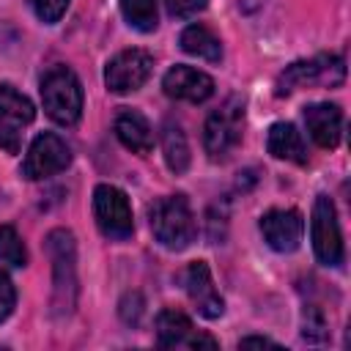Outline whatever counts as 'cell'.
<instances>
[{
	"mask_svg": "<svg viewBox=\"0 0 351 351\" xmlns=\"http://www.w3.org/2000/svg\"><path fill=\"white\" fill-rule=\"evenodd\" d=\"M148 219H151L154 239L165 250L181 252L195 241L197 225H195V214L184 195H165L154 200L148 208Z\"/></svg>",
	"mask_w": 351,
	"mask_h": 351,
	"instance_id": "6da1fadb",
	"label": "cell"
},
{
	"mask_svg": "<svg viewBox=\"0 0 351 351\" xmlns=\"http://www.w3.org/2000/svg\"><path fill=\"white\" fill-rule=\"evenodd\" d=\"M41 104L44 112L60 126H71L80 121L82 85L69 66H55L41 77Z\"/></svg>",
	"mask_w": 351,
	"mask_h": 351,
	"instance_id": "7a4b0ae2",
	"label": "cell"
},
{
	"mask_svg": "<svg viewBox=\"0 0 351 351\" xmlns=\"http://www.w3.org/2000/svg\"><path fill=\"white\" fill-rule=\"evenodd\" d=\"M47 252L52 258V271H55V291H52V307L58 315H69L77 302V250H74V236L69 230H52L47 236Z\"/></svg>",
	"mask_w": 351,
	"mask_h": 351,
	"instance_id": "3957f363",
	"label": "cell"
},
{
	"mask_svg": "<svg viewBox=\"0 0 351 351\" xmlns=\"http://www.w3.org/2000/svg\"><path fill=\"white\" fill-rule=\"evenodd\" d=\"M241 129H244V99L230 96L208 115V121L203 126V148H206L208 159H214V162L228 159L230 151L241 140Z\"/></svg>",
	"mask_w": 351,
	"mask_h": 351,
	"instance_id": "277c9868",
	"label": "cell"
},
{
	"mask_svg": "<svg viewBox=\"0 0 351 351\" xmlns=\"http://www.w3.org/2000/svg\"><path fill=\"white\" fill-rule=\"evenodd\" d=\"M346 80V60L340 55H315L310 60H296L291 63L280 77H277V85H274V93L277 96H288L299 88H307V85H329V88H337L343 85Z\"/></svg>",
	"mask_w": 351,
	"mask_h": 351,
	"instance_id": "5b68a950",
	"label": "cell"
},
{
	"mask_svg": "<svg viewBox=\"0 0 351 351\" xmlns=\"http://www.w3.org/2000/svg\"><path fill=\"white\" fill-rule=\"evenodd\" d=\"M310 239L313 252L324 266H340L343 263V233L337 222V211L329 195H318L313 203V219H310Z\"/></svg>",
	"mask_w": 351,
	"mask_h": 351,
	"instance_id": "8992f818",
	"label": "cell"
},
{
	"mask_svg": "<svg viewBox=\"0 0 351 351\" xmlns=\"http://www.w3.org/2000/svg\"><path fill=\"white\" fill-rule=\"evenodd\" d=\"M93 214H96L99 230L112 241H123L134 230L129 197L123 189H118L112 184H99L93 189Z\"/></svg>",
	"mask_w": 351,
	"mask_h": 351,
	"instance_id": "52a82bcc",
	"label": "cell"
},
{
	"mask_svg": "<svg viewBox=\"0 0 351 351\" xmlns=\"http://www.w3.org/2000/svg\"><path fill=\"white\" fill-rule=\"evenodd\" d=\"M69 165H71V148L66 145V140L52 132H44L30 143L19 173L27 181H41L55 173H63Z\"/></svg>",
	"mask_w": 351,
	"mask_h": 351,
	"instance_id": "ba28073f",
	"label": "cell"
},
{
	"mask_svg": "<svg viewBox=\"0 0 351 351\" xmlns=\"http://www.w3.org/2000/svg\"><path fill=\"white\" fill-rule=\"evenodd\" d=\"M154 58L145 49H123L104 66V85L112 93H132L148 82Z\"/></svg>",
	"mask_w": 351,
	"mask_h": 351,
	"instance_id": "9c48e42d",
	"label": "cell"
},
{
	"mask_svg": "<svg viewBox=\"0 0 351 351\" xmlns=\"http://www.w3.org/2000/svg\"><path fill=\"white\" fill-rule=\"evenodd\" d=\"M156 340L165 348H217V340L206 332H197L181 310H162L156 315Z\"/></svg>",
	"mask_w": 351,
	"mask_h": 351,
	"instance_id": "30bf717a",
	"label": "cell"
},
{
	"mask_svg": "<svg viewBox=\"0 0 351 351\" xmlns=\"http://www.w3.org/2000/svg\"><path fill=\"white\" fill-rule=\"evenodd\" d=\"M261 233L274 252H293L304 239V219L296 208H271L261 217Z\"/></svg>",
	"mask_w": 351,
	"mask_h": 351,
	"instance_id": "8fae6325",
	"label": "cell"
},
{
	"mask_svg": "<svg viewBox=\"0 0 351 351\" xmlns=\"http://www.w3.org/2000/svg\"><path fill=\"white\" fill-rule=\"evenodd\" d=\"M181 280H184L186 296L192 299L195 310H197L203 318H219V315H222L225 302H222V296H219V291H217V285H214V280H211L208 263H203V261L189 263V266L184 269Z\"/></svg>",
	"mask_w": 351,
	"mask_h": 351,
	"instance_id": "7c38bea8",
	"label": "cell"
},
{
	"mask_svg": "<svg viewBox=\"0 0 351 351\" xmlns=\"http://www.w3.org/2000/svg\"><path fill=\"white\" fill-rule=\"evenodd\" d=\"M162 88H165V93L170 99L200 104V101H206L214 93V80L206 71L195 69V66H173L165 74Z\"/></svg>",
	"mask_w": 351,
	"mask_h": 351,
	"instance_id": "4fadbf2b",
	"label": "cell"
},
{
	"mask_svg": "<svg viewBox=\"0 0 351 351\" xmlns=\"http://www.w3.org/2000/svg\"><path fill=\"white\" fill-rule=\"evenodd\" d=\"M304 123H307V132H310V137H313L315 145L335 148L340 143V134H343V112H340L337 104H329V101L310 104L304 110Z\"/></svg>",
	"mask_w": 351,
	"mask_h": 351,
	"instance_id": "5bb4252c",
	"label": "cell"
},
{
	"mask_svg": "<svg viewBox=\"0 0 351 351\" xmlns=\"http://www.w3.org/2000/svg\"><path fill=\"white\" fill-rule=\"evenodd\" d=\"M115 137L121 140L123 148H129L132 154L137 156H145L154 151V132H151V123L134 112V110H123L118 112L115 118Z\"/></svg>",
	"mask_w": 351,
	"mask_h": 351,
	"instance_id": "9a60e30c",
	"label": "cell"
},
{
	"mask_svg": "<svg viewBox=\"0 0 351 351\" xmlns=\"http://www.w3.org/2000/svg\"><path fill=\"white\" fill-rule=\"evenodd\" d=\"M266 148L274 159H285V162H293V165H307V148H304L302 132L288 121L271 123L269 137H266Z\"/></svg>",
	"mask_w": 351,
	"mask_h": 351,
	"instance_id": "2e32d148",
	"label": "cell"
},
{
	"mask_svg": "<svg viewBox=\"0 0 351 351\" xmlns=\"http://www.w3.org/2000/svg\"><path fill=\"white\" fill-rule=\"evenodd\" d=\"M178 44L186 55L200 58L206 63H219L222 58V41L206 25H186L178 36Z\"/></svg>",
	"mask_w": 351,
	"mask_h": 351,
	"instance_id": "e0dca14e",
	"label": "cell"
},
{
	"mask_svg": "<svg viewBox=\"0 0 351 351\" xmlns=\"http://www.w3.org/2000/svg\"><path fill=\"white\" fill-rule=\"evenodd\" d=\"M36 118V107L33 101L19 93L14 85H0V126H8V129H19V126H27L30 121Z\"/></svg>",
	"mask_w": 351,
	"mask_h": 351,
	"instance_id": "ac0fdd59",
	"label": "cell"
},
{
	"mask_svg": "<svg viewBox=\"0 0 351 351\" xmlns=\"http://www.w3.org/2000/svg\"><path fill=\"white\" fill-rule=\"evenodd\" d=\"M162 151H165L167 167L176 176L189 167V143H186L184 129L176 121H165V126H162Z\"/></svg>",
	"mask_w": 351,
	"mask_h": 351,
	"instance_id": "d6986e66",
	"label": "cell"
},
{
	"mask_svg": "<svg viewBox=\"0 0 351 351\" xmlns=\"http://www.w3.org/2000/svg\"><path fill=\"white\" fill-rule=\"evenodd\" d=\"M121 14L140 33L156 30V19H159L156 0H121Z\"/></svg>",
	"mask_w": 351,
	"mask_h": 351,
	"instance_id": "ffe728a7",
	"label": "cell"
},
{
	"mask_svg": "<svg viewBox=\"0 0 351 351\" xmlns=\"http://www.w3.org/2000/svg\"><path fill=\"white\" fill-rule=\"evenodd\" d=\"M0 261L8 266H27V247L14 225H0Z\"/></svg>",
	"mask_w": 351,
	"mask_h": 351,
	"instance_id": "44dd1931",
	"label": "cell"
},
{
	"mask_svg": "<svg viewBox=\"0 0 351 351\" xmlns=\"http://www.w3.org/2000/svg\"><path fill=\"white\" fill-rule=\"evenodd\" d=\"M69 3H71V0H30L36 16H38L41 22H47V25H55V22L66 14Z\"/></svg>",
	"mask_w": 351,
	"mask_h": 351,
	"instance_id": "7402d4cb",
	"label": "cell"
},
{
	"mask_svg": "<svg viewBox=\"0 0 351 351\" xmlns=\"http://www.w3.org/2000/svg\"><path fill=\"white\" fill-rule=\"evenodd\" d=\"M14 304H16V288H14L11 277L5 271H0V324L11 315Z\"/></svg>",
	"mask_w": 351,
	"mask_h": 351,
	"instance_id": "603a6c76",
	"label": "cell"
},
{
	"mask_svg": "<svg viewBox=\"0 0 351 351\" xmlns=\"http://www.w3.org/2000/svg\"><path fill=\"white\" fill-rule=\"evenodd\" d=\"M206 3H208V0H165L167 11H170L173 16H192V14L203 11Z\"/></svg>",
	"mask_w": 351,
	"mask_h": 351,
	"instance_id": "cb8c5ba5",
	"label": "cell"
},
{
	"mask_svg": "<svg viewBox=\"0 0 351 351\" xmlns=\"http://www.w3.org/2000/svg\"><path fill=\"white\" fill-rule=\"evenodd\" d=\"M250 346H277V343L269 340V337H244V340H239V348H250Z\"/></svg>",
	"mask_w": 351,
	"mask_h": 351,
	"instance_id": "d4e9b609",
	"label": "cell"
},
{
	"mask_svg": "<svg viewBox=\"0 0 351 351\" xmlns=\"http://www.w3.org/2000/svg\"><path fill=\"white\" fill-rule=\"evenodd\" d=\"M261 3H263V0H239L241 11H247V14H252L255 8H261Z\"/></svg>",
	"mask_w": 351,
	"mask_h": 351,
	"instance_id": "484cf974",
	"label": "cell"
}]
</instances>
